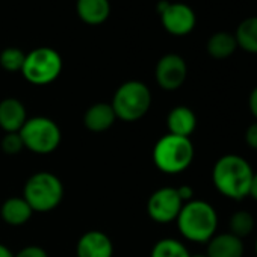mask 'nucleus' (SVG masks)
I'll return each instance as SVG.
<instances>
[{"instance_id":"5","label":"nucleus","mask_w":257,"mask_h":257,"mask_svg":"<svg viewBox=\"0 0 257 257\" xmlns=\"http://www.w3.org/2000/svg\"><path fill=\"white\" fill-rule=\"evenodd\" d=\"M116 118L134 122L141 119L152 106V92L140 80H128L118 86L110 103Z\"/></svg>"},{"instance_id":"24","label":"nucleus","mask_w":257,"mask_h":257,"mask_svg":"<svg viewBox=\"0 0 257 257\" xmlns=\"http://www.w3.org/2000/svg\"><path fill=\"white\" fill-rule=\"evenodd\" d=\"M14 257H49L47 251L38 245H29L20 249Z\"/></svg>"},{"instance_id":"7","label":"nucleus","mask_w":257,"mask_h":257,"mask_svg":"<svg viewBox=\"0 0 257 257\" xmlns=\"http://www.w3.org/2000/svg\"><path fill=\"white\" fill-rule=\"evenodd\" d=\"M62 71L61 55L50 47H38L26 55L22 74L32 85H49L55 82Z\"/></svg>"},{"instance_id":"23","label":"nucleus","mask_w":257,"mask_h":257,"mask_svg":"<svg viewBox=\"0 0 257 257\" xmlns=\"http://www.w3.org/2000/svg\"><path fill=\"white\" fill-rule=\"evenodd\" d=\"M0 149H2L4 153H7V155H19L25 149V144H23L20 134L19 132L5 134L2 141H0Z\"/></svg>"},{"instance_id":"26","label":"nucleus","mask_w":257,"mask_h":257,"mask_svg":"<svg viewBox=\"0 0 257 257\" xmlns=\"http://www.w3.org/2000/svg\"><path fill=\"white\" fill-rule=\"evenodd\" d=\"M176 189H177V194H179L180 200L183 201V204L192 200V197H194V189H192L189 185H183V186H179V188H176Z\"/></svg>"},{"instance_id":"2","label":"nucleus","mask_w":257,"mask_h":257,"mask_svg":"<svg viewBox=\"0 0 257 257\" xmlns=\"http://www.w3.org/2000/svg\"><path fill=\"white\" fill-rule=\"evenodd\" d=\"M176 221L180 234L191 242H209L216 234L218 213L207 201L191 200L185 203Z\"/></svg>"},{"instance_id":"27","label":"nucleus","mask_w":257,"mask_h":257,"mask_svg":"<svg viewBox=\"0 0 257 257\" xmlns=\"http://www.w3.org/2000/svg\"><path fill=\"white\" fill-rule=\"evenodd\" d=\"M248 107H249V112L251 115L255 118L257 121V86L249 92V97H248Z\"/></svg>"},{"instance_id":"6","label":"nucleus","mask_w":257,"mask_h":257,"mask_svg":"<svg viewBox=\"0 0 257 257\" xmlns=\"http://www.w3.org/2000/svg\"><path fill=\"white\" fill-rule=\"evenodd\" d=\"M19 134L25 147L37 155L53 153L62 140L59 125L47 116L28 118Z\"/></svg>"},{"instance_id":"13","label":"nucleus","mask_w":257,"mask_h":257,"mask_svg":"<svg viewBox=\"0 0 257 257\" xmlns=\"http://www.w3.org/2000/svg\"><path fill=\"white\" fill-rule=\"evenodd\" d=\"M245 246L240 237L231 233L215 234L207 242V257H243Z\"/></svg>"},{"instance_id":"12","label":"nucleus","mask_w":257,"mask_h":257,"mask_svg":"<svg viewBox=\"0 0 257 257\" xmlns=\"http://www.w3.org/2000/svg\"><path fill=\"white\" fill-rule=\"evenodd\" d=\"M26 119V107L19 98L10 97L0 101V128L5 131V134L20 132Z\"/></svg>"},{"instance_id":"9","label":"nucleus","mask_w":257,"mask_h":257,"mask_svg":"<svg viewBox=\"0 0 257 257\" xmlns=\"http://www.w3.org/2000/svg\"><path fill=\"white\" fill-rule=\"evenodd\" d=\"M158 11L161 14L162 26L171 35L185 37L195 28V13L185 4H170L164 0L158 5Z\"/></svg>"},{"instance_id":"1","label":"nucleus","mask_w":257,"mask_h":257,"mask_svg":"<svg viewBox=\"0 0 257 257\" xmlns=\"http://www.w3.org/2000/svg\"><path fill=\"white\" fill-rule=\"evenodd\" d=\"M249 162L239 155L221 156L212 168V182L216 191L225 198L240 201L248 197L252 180Z\"/></svg>"},{"instance_id":"22","label":"nucleus","mask_w":257,"mask_h":257,"mask_svg":"<svg viewBox=\"0 0 257 257\" xmlns=\"http://www.w3.org/2000/svg\"><path fill=\"white\" fill-rule=\"evenodd\" d=\"M26 59V53L17 47H7L0 53V67L10 73H22L23 64Z\"/></svg>"},{"instance_id":"30","label":"nucleus","mask_w":257,"mask_h":257,"mask_svg":"<svg viewBox=\"0 0 257 257\" xmlns=\"http://www.w3.org/2000/svg\"><path fill=\"white\" fill-rule=\"evenodd\" d=\"M191 257H207L206 254H195V255H191Z\"/></svg>"},{"instance_id":"19","label":"nucleus","mask_w":257,"mask_h":257,"mask_svg":"<svg viewBox=\"0 0 257 257\" xmlns=\"http://www.w3.org/2000/svg\"><path fill=\"white\" fill-rule=\"evenodd\" d=\"M237 47L248 53H257V17L242 20L234 34Z\"/></svg>"},{"instance_id":"25","label":"nucleus","mask_w":257,"mask_h":257,"mask_svg":"<svg viewBox=\"0 0 257 257\" xmlns=\"http://www.w3.org/2000/svg\"><path fill=\"white\" fill-rule=\"evenodd\" d=\"M245 143L249 149L257 152V121L249 124L245 131Z\"/></svg>"},{"instance_id":"29","label":"nucleus","mask_w":257,"mask_h":257,"mask_svg":"<svg viewBox=\"0 0 257 257\" xmlns=\"http://www.w3.org/2000/svg\"><path fill=\"white\" fill-rule=\"evenodd\" d=\"M0 257H14V254H13V251L7 245L0 243Z\"/></svg>"},{"instance_id":"20","label":"nucleus","mask_w":257,"mask_h":257,"mask_svg":"<svg viewBox=\"0 0 257 257\" xmlns=\"http://www.w3.org/2000/svg\"><path fill=\"white\" fill-rule=\"evenodd\" d=\"M150 257H191V254L180 240L165 237L155 243Z\"/></svg>"},{"instance_id":"4","label":"nucleus","mask_w":257,"mask_h":257,"mask_svg":"<svg viewBox=\"0 0 257 257\" xmlns=\"http://www.w3.org/2000/svg\"><path fill=\"white\" fill-rule=\"evenodd\" d=\"M23 198L34 212L46 213L61 204L64 198V185L58 176L40 171L28 179L23 189Z\"/></svg>"},{"instance_id":"16","label":"nucleus","mask_w":257,"mask_h":257,"mask_svg":"<svg viewBox=\"0 0 257 257\" xmlns=\"http://www.w3.org/2000/svg\"><path fill=\"white\" fill-rule=\"evenodd\" d=\"M76 11L83 23L97 26L109 19L110 4L109 0H77Z\"/></svg>"},{"instance_id":"21","label":"nucleus","mask_w":257,"mask_h":257,"mask_svg":"<svg viewBox=\"0 0 257 257\" xmlns=\"http://www.w3.org/2000/svg\"><path fill=\"white\" fill-rule=\"evenodd\" d=\"M254 230V218L246 210H237L230 218V233L243 239Z\"/></svg>"},{"instance_id":"8","label":"nucleus","mask_w":257,"mask_h":257,"mask_svg":"<svg viewBox=\"0 0 257 257\" xmlns=\"http://www.w3.org/2000/svg\"><path fill=\"white\" fill-rule=\"evenodd\" d=\"M183 201L180 200L176 188H161L155 191L147 201L149 216L159 224H170L177 219Z\"/></svg>"},{"instance_id":"18","label":"nucleus","mask_w":257,"mask_h":257,"mask_svg":"<svg viewBox=\"0 0 257 257\" xmlns=\"http://www.w3.org/2000/svg\"><path fill=\"white\" fill-rule=\"evenodd\" d=\"M237 49L234 35L228 32H216L207 41V53L213 59H227Z\"/></svg>"},{"instance_id":"28","label":"nucleus","mask_w":257,"mask_h":257,"mask_svg":"<svg viewBox=\"0 0 257 257\" xmlns=\"http://www.w3.org/2000/svg\"><path fill=\"white\" fill-rule=\"evenodd\" d=\"M248 195L257 201V171H254V174H252V180H251V186H249V194Z\"/></svg>"},{"instance_id":"14","label":"nucleus","mask_w":257,"mask_h":257,"mask_svg":"<svg viewBox=\"0 0 257 257\" xmlns=\"http://www.w3.org/2000/svg\"><path fill=\"white\" fill-rule=\"evenodd\" d=\"M167 125L171 135L189 138L197 127V116L188 106H176L167 116Z\"/></svg>"},{"instance_id":"3","label":"nucleus","mask_w":257,"mask_h":257,"mask_svg":"<svg viewBox=\"0 0 257 257\" xmlns=\"http://www.w3.org/2000/svg\"><path fill=\"white\" fill-rule=\"evenodd\" d=\"M194 146L189 138L165 135L153 149V162L165 174H180L188 170L194 161Z\"/></svg>"},{"instance_id":"31","label":"nucleus","mask_w":257,"mask_h":257,"mask_svg":"<svg viewBox=\"0 0 257 257\" xmlns=\"http://www.w3.org/2000/svg\"><path fill=\"white\" fill-rule=\"evenodd\" d=\"M254 249H255V255H257V239H255V245H254Z\"/></svg>"},{"instance_id":"15","label":"nucleus","mask_w":257,"mask_h":257,"mask_svg":"<svg viewBox=\"0 0 257 257\" xmlns=\"http://www.w3.org/2000/svg\"><path fill=\"white\" fill-rule=\"evenodd\" d=\"M116 115L109 103H95L86 109L83 115V124L88 131L94 134L106 132L113 125Z\"/></svg>"},{"instance_id":"17","label":"nucleus","mask_w":257,"mask_h":257,"mask_svg":"<svg viewBox=\"0 0 257 257\" xmlns=\"http://www.w3.org/2000/svg\"><path fill=\"white\" fill-rule=\"evenodd\" d=\"M34 210L26 203L23 197H11L4 201L2 207H0V216L2 219L14 227L26 224L32 218Z\"/></svg>"},{"instance_id":"10","label":"nucleus","mask_w":257,"mask_h":257,"mask_svg":"<svg viewBox=\"0 0 257 257\" xmlns=\"http://www.w3.org/2000/svg\"><path fill=\"white\" fill-rule=\"evenodd\" d=\"M186 76H188V67L180 55L168 53L158 61L155 77L162 89L165 91L179 89L185 83Z\"/></svg>"},{"instance_id":"11","label":"nucleus","mask_w":257,"mask_h":257,"mask_svg":"<svg viewBox=\"0 0 257 257\" xmlns=\"http://www.w3.org/2000/svg\"><path fill=\"white\" fill-rule=\"evenodd\" d=\"M77 257H112L113 243L110 237L98 230L86 231L76 245Z\"/></svg>"}]
</instances>
